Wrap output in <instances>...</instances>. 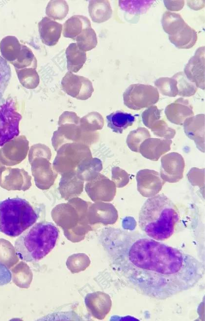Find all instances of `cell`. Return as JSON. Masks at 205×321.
Returning a JSON list of instances; mask_svg holds the SVG:
<instances>
[{"instance_id": "obj_1", "label": "cell", "mask_w": 205, "mask_h": 321, "mask_svg": "<svg viewBox=\"0 0 205 321\" xmlns=\"http://www.w3.org/2000/svg\"><path fill=\"white\" fill-rule=\"evenodd\" d=\"M100 240L116 275L152 298L164 300L190 290L205 274L204 264L196 258L151 238L106 228Z\"/></svg>"}, {"instance_id": "obj_2", "label": "cell", "mask_w": 205, "mask_h": 321, "mask_svg": "<svg viewBox=\"0 0 205 321\" xmlns=\"http://www.w3.org/2000/svg\"><path fill=\"white\" fill-rule=\"evenodd\" d=\"M179 220L177 206L163 194L148 199L139 214L141 229L150 238L157 241L170 238Z\"/></svg>"}, {"instance_id": "obj_3", "label": "cell", "mask_w": 205, "mask_h": 321, "mask_svg": "<svg viewBox=\"0 0 205 321\" xmlns=\"http://www.w3.org/2000/svg\"><path fill=\"white\" fill-rule=\"evenodd\" d=\"M58 236L59 230L52 223H35L16 240L15 252L20 259L26 262H38L53 249Z\"/></svg>"}, {"instance_id": "obj_4", "label": "cell", "mask_w": 205, "mask_h": 321, "mask_svg": "<svg viewBox=\"0 0 205 321\" xmlns=\"http://www.w3.org/2000/svg\"><path fill=\"white\" fill-rule=\"evenodd\" d=\"M38 212L24 199L7 198L0 201V232L16 237L35 224Z\"/></svg>"}, {"instance_id": "obj_5", "label": "cell", "mask_w": 205, "mask_h": 321, "mask_svg": "<svg viewBox=\"0 0 205 321\" xmlns=\"http://www.w3.org/2000/svg\"><path fill=\"white\" fill-rule=\"evenodd\" d=\"M80 118L74 112L65 111L59 117L58 130L54 133L52 143L57 150L68 143H80L88 146L97 142L99 133L83 132L80 126Z\"/></svg>"}, {"instance_id": "obj_6", "label": "cell", "mask_w": 205, "mask_h": 321, "mask_svg": "<svg viewBox=\"0 0 205 321\" xmlns=\"http://www.w3.org/2000/svg\"><path fill=\"white\" fill-rule=\"evenodd\" d=\"M57 150L53 165L55 169L61 175L75 172L81 161L92 157L89 146L80 143L65 144Z\"/></svg>"}, {"instance_id": "obj_7", "label": "cell", "mask_w": 205, "mask_h": 321, "mask_svg": "<svg viewBox=\"0 0 205 321\" xmlns=\"http://www.w3.org/2000/svg\"><path fill=\"white\" fill-rule=\"evenodd\" d=\"M123 97L126 106L139 110L156 104L159 100V94L157 89L152 85L133 84L125 90Z\"/></svg>"}, {"instance_id": "obj_8", "label": "cell", "mask_w": 205, "mask_h": 321, "mask_svg": "<svg viewBox=\"0 0 205 321\" xmlns=\"http://www.w3.org/2000/svg\"><path fill=\"white\" fill-rule=\"evenodd\" d=\"M22 118L12 99L7 100L0 105V146L19 135V123Z\"/></svg>"}, {"instance_id": "obj_9", "label": "cell", "mask_w": 205, "mask_h": 321, "mask_svg": "<svg viewBox=\"0 0 205 321\" xmlns=\"http://www.w3.org/2000/svg\"><path fill=\"white\" fill-rule=\"evenodd\" d=\"M61 87L68 95L81 100L89 98L94 90L92 83L89 79L69 71L63 77Z\"/></svg>"}, {"instance_id": "obj_10", "label": "cell", "mask_w": 205, "mask_h": 321, "mask_svg": "<svg viewBox=\"0 0 205 321\" xmlns=\"http://www.w3.org/2000/svg\"><path fill=\"white\" fill-rule=\"evenodd\" d=\"M85 189L93 202H111L116 193L115 183L104 175L99 174L95 178L87 181Z\"/></svg>"}, {"instance_id": "obj_11", "label": "cell", "mask_w": 205, "mask_h": 321, "mask_svg": "<svg viewBox=\"0 0 205 321\" xmlns=\"http://www.w3.org/2000/svg\"><path fill=\"white\" fill-rule=\"evenodd\" d=\"M185 162L183 157L178 152H170L161 158L160 175L165 182L176 183L183 176Z\"/></svg>"}, {"instance_id": "obj_12", "label": "cell", "mask_w": 205, "mask_h": 321, "mask_svg": "<svg viewBox=\"0 0 205 321\" xmlns=\"http://www.w3.org/2000/svg\"><path fill=\"white\" fill-rule=\"evenodd\" d=\"M137 190L146 198L157 195L165 183L158 172L148 169L139 171L136 174Z\"/></svg>"}, {"instance_id": "obj_13", "label": "cell", "mask_w": 205, "mask_h": 321, "mask_svg": "<svg viewBox=\"0 0 205 321\" xmlns=\"http://www.w3.org/2000/svg\"><path fill=\"white\" fill-rule=\"evenodd\" d=\"M184 73L197 88L205 90V46L197 49L194 55L185 65Z\"/></svg>"}, {"instance_id": "obj_14", "label": "cell", "mask_w": 205, "mask_h": 321, "mask_svg": "<svg viewBox=\"0 0 205 321\" xmlns=\"http://www.w3.org/2000/svg\"><path fill=\"white\" fill-rule=\"evenodd\" d=\"M183 125L186 135L194 141L199 150L205 152V114L187 118Z\"/></svg>"}, {"instance_id": "obj_15", "label": "cell", "mask_w": 205, "mask_h": 321, "mask_svg": "<svg viewBox=\"0 0 205 321\" xmlns=\"http://www.w3.org/2000/svg\"><path fill=\"white\" fill-rule=\"evenodd\" d=\"M165 114L167 119L171 122L182 125L187 118L194 116L193 107L188 100L179 98L167 106Z\"/></svg>"}, {"instance_id": "obj_16", "label": "cell", "mask_w": 205, "mask_h": 321, "mask_svg": "<svg viewBox=\"0 0 205 321\" xmlns=\"http://www.w3.org/2000/svg\"><path fill=\"white\" fill-rule=\"evenodd\" d=\"M171 140L149 138L146 139L139 147V152L145 158L157 161L171 149Z\"/></svg>"}, {"instance_id": "obj_17", "label": "cell", "mask_w": 205, "mask_h": 321, "mask_svg": "<svg viewBox=\"0 0 205 321\" xmlns=\"http://www.w3.org/2000/svg\"><path fill=\"white\" fill-rule=\"evenodd\" d=\"M84 181L79 178L75 172L61 175L58 190L65 200H69L80 195L83 189Z\"/></svg>"}, {"instance_id": "obj_18", "label": "cell", "mask_w": 205, "mask_h": 321, "mask_svg": "<svg viewBox=\"0 0 205 321\" xmlns=\"http://www.w3.org/2000/svg\"><path fill=\"white\" fill-rule=\"evenodd\" d=\"M38 29L42 42L47 46H53L60 38L62 25L48 17H44L38 23Z\"/></svg>"}, {"instance_id": "obj_19", "label": "cell", "mask_w": 205, "mask_h": 321, "mask_svg": "<svg viewBox=\"0 0 205 321\" xmlns=\"http://www.w3.org/2000/svg\"><path fill=\"white\" fill-rule=\"evenodd\" d=\"M102 169L101 160L97 158H88L83 160L77 166L76 173L77 177L84 181L95 178Z\"/></svg>"}, {"instance_id": "obj_20", "label": "cell", "mask_w": 205, "mask_h": 321, "mask_svg": "<svg viewBox=\"0 0 205 321\" xmlns=\"http://www.w3.org/2000/svg\"><path fill=\"white\" fill-rule=\"evenodd\" d=\"M91 27L89 19L83 15H74L65 21L63 26V35L75 40L83 29Z\"/></svg>"}, {"instance_id": "obj_21", "label": "cell", "mask_w": 205, "mask_h": 321, "mask_svg": "<svg viewBox=\"0 0 205 321\" xmlns=\"http://www.w3.org/2000/svg\"><path fill=\"white\" fill-rule=\"evenodd\" d=\"M196 31L187 23L185 26L174 35H169L170 41L179 49H188L192 48L197 40Z\"/></svg>"}, {"instance_id": "obj_22", "label": "cell", "mask_w": 205, "mask_h": 321, "mask_svg": "<svg viewBox=\"0 0 205 321\" xmlns=\"http://www.w3.org/2000/svg\"><path fill=\"white\" fill-rule=\"evenodd\" d=\"M88 11L92 21L97 23L107 21L112 15V10L107 0H90Z\"/></svg>"}, {"instance_id": "obj_23", "label": "cell", "mask_w": 205, "mask_h": 321, "mask_svg": "<svg viewBox=\"0 0 205 321\" xmlns=\"http://www.w3.org/2000/svg\"><path fill=\"white\" fill-rule=\"evenodd\" d=\"M135 119L131 114L117 111L106 116L107 126L113 132L122 134L128 127L131 126Z\"/></svg>"}, {"instance_id": "obj_24", "label": "cell", "mask_w": 205, "mask_h": 321, "mask_svg": "<svg viewBox=\"0 0 205 321\" xmlns=\"http://www.w3.org/2000/svg\"><path fill=\"white\" fill-rule=\"evenodd\" d=\"M67 67L69 72L77 73L86 60V52L79 49L76 43H72L66 50Z\"/></svg>"}, {"instance_id": "obj_25", "label": "cell", "mask_w": 205, "mask_h": 321, "mask_svg": "<svg viewBox=\"0 0 205 321\" xmlns=\"http://www.w3.org/2000/svg\"><path fill=\"white\" fill-rule=\"evenodd\" d=\"M21 44L14 36H7L0 42V51L3 58L11 63L20 55L22 50Z\"/></svg>"}, {"instance_id": "obj_26", "label": "cell", "mask_w": 205, "mask_h": 321, "mask_svg": "<svg viewBox=\"0 0 205 321\" xmlns=\"http://www.w3.org/2000/svg\"><path fill=\"white\" fill-rule=\"evenodd\" d=\"M161 24L166 33L169 35H174L181 29L186 23L179 14L165 11L162 15Z\"/></svg>"}, {"instance_id": "obj_27", "label": "cell", "mask_w": 205, "mask_h": 321, "mask_svg": "<svg viewBox=\"0 0 205 321\" xmlns=\"http://www.w3.org/2000/svg\"><path fill=\"white\" fill-rule=\"evenodd\" d=\"M104 119L98 112H91L80 119L81 130L86 133H94L102 129Z\"/></svg>"}, {"instance_id": "obj_28", "label": "cell", "mask_w": 205, "mask_h": 321, "mask_svg": "<svg viewBox=\"0 0 205 321\" xmlns=\"http://www.w3.org/2000/svg\"><path fill=\"white\" fill-rule=\"evenodd\" d=\"M75 40L79 49L84 52L94 49L98 43L96 33L91 27L83 29Z\"/></svg>"}, {"instance_id": "obj_29", "label": "cell", "mask_w": 205, "mask_h": 321, "mask_svg": "<svg viewBox=\"0 0 205 321\" xmlns=\"http://www.w3.org/2000/svg\"><path fill=\"white\" fill-rule=\"evenodd\" d=\"M150 137V133L147 129L139 127L129 133L126 140V143L131 151L139 152L141 144L146 139Z\"/></svg>"}, {"instance_id": "obj_30", "label": "cell", "mask_w": 205, "mask_h": 321, "mask_svg": "<svg viewBox=\"0 0 205 321\" xmlns=\"http://www.w3.org/2000/svg\"><path fill=\"white\" fill-rule=\"evenodd\" d=\"M37 59L31 49L22 45L21 53L17 59L11 63L16 70L37 67Z\"/></svg>"}, {"instance_id": "obj_31", "label": "cell", "mask_w": 205, "mask_h": 321, "mask_svg": "<svg viewBox=\"0 0 205 321\" xmlns=\"http://www.w3.org/2000/svg\"><path fill=\"white\" fill-rule=\"evenodd\" d=\"M69 9L65 0H50L47 6L46 13L48 17L53 20H61L68 14Z\"/></svg>"}, {"instance_id": "obj_32", "label": "cell", "mask_w": 205, "mask_h": 321, "mask_svg": "<svg viewBox=\"0 0 205 321\" xmlns=\"http://www.w3.org/2000/svg\"><path fill=\"white\" fill-rule=\"evenodd\" d=\"M172 77L177 81L178 95L190 97L195 94L197 90V87L188 80L183 72H179Z\"/></svg>"}, {"instance_id": "obj_33", "label": "cell", "mask_w": 205, "mask_h": 321, "mask_svg": "<svg viewBox=\"0 0 205 321\" xmlns=\"http://www.w3.org/2000/svg\"><path fill=\"white\" fill-rule=\"evenodd\" d=\"M154 2V0H120L119 1L122 9L133 14L145 13Z\"/></svg>"}, {"instance_id": "obj_34", "label": "cell", "mask_w": 205, "mask_h": 321, "mask_svg": "<svg viewBox=\"0 0 205 321\" xmlns=\"http://www.w3.org/2000/svg\"><path fill=\"white\" fill-rule=\"evenodd\" d=\"M154 85L163 95L169 97H176L178 95L177 81L173 77L159 78L155 81Z\"/></svg>"}, {"instance_id": "obj_35", "label": "cell", "mask_w": 205, "mask_h": 321, "mask_svg": "<svg viewBox=\"0 0 205 321\" xmlns=\"http://www.w3.org/2000/svg\"><path fill=\"white\" fill-rule=\"evenodd\" d=\"M16 71L21 83L25 87L33 88L38 85L39 78L36 68H27Z\"/></svg>"}, {"instance_id": "obj_36", "label": "cell", "mask_w": 205, "mask_h": 321, "mask_svg": "<svg viewBox=\"0 0 205 321\" xmlns=\"http://www.w3.org/2000/svg\"><path fill=\"white\" fill-rule=\"evenodd\" d=\"M11 77V71L9 63L0 56V100L4 94Z\"/></svg>"}, {"instance_id": "obj_37", "label": "cell", "mask_w": 205, "mask_h": 321, "mask_svg": "<svg viewBox=\"0 0 205 321\" xmlns=\"http://www.w3.org/2000/svg\"><path fill=\"white\" fill-rule=\"evenodd\" d=\"M161 110L156 106H151L146 109L141 114L143 124L147 127L151 129L161 118Z\"/></svg>"}, {"instance_id": "obj_38", "label": "cell", "mask_w": 205, "mask_h": 321, "mask_svg": "<svg viewBox=\"0 0 205 321\" xmlns=\"http://www.w3.org/2000/svg\"><path fill=\"white\" fill-rule=\"evenodd\" d=\"M151 129L155 136L168 140L173 139L176 134L175 130L169 127L163 120H158Z\"/></svg>"}, {"instance_id": "obj_39", "label": "cell", "mask_w": 205, "mask_h": 321, "mask_svg": "<svg viewBox=\"0 0 205 321\" xmlns=\"http://www.w3.org/2000/svg\"><path fill=\"white\" fill-rule=\"evenodd\" d=\"M112 181L116 187L122 188L126 186L129 181V175L127 172L119 167H114L111 170Z\"/></svg>"}, {"instance_id": "obj_40", "label": "cell", "mask_w": 205, "mask_h": 321, "mask_svg": "<svg viewBox=\"0 0 205 321\" xmlns=\"http://www.w3.org/2000/svg\"><path fill=\"white\" fill-rule=\"evenodd\" d=\"M187 177L192 184L203 187L205 184V169L192 168L188 173Z\"/></svg>"}, {"instance_id": "obj_41", "label": "cell", "mask_w": 205, "mask_h": 321, "mask_svg": "<svg viewBox=\"0 0 205 321\" xmlns=\"http://www.w3.org/2000/svg\"><path fill=\"white\" fill-rule=\"evenodd\" d=\"M11 280V274L8 268L0 263V286L8 284Z\"/></svg>"}, {"instance_id": "obj_42", "label": "cell", "mask_w": 205, "mask_h": 321, "mask_svg": "<svg viewBox=\"0 0 205 321\" xmlns=\"http://www.w3.org/2000/svg\"><path fill=\"white\" fill-rule=\"evenodd\" d=\"M166 8L170 11H179L182 9L184 1L181 0H164Z\"/></svg>"}]
</instances>
